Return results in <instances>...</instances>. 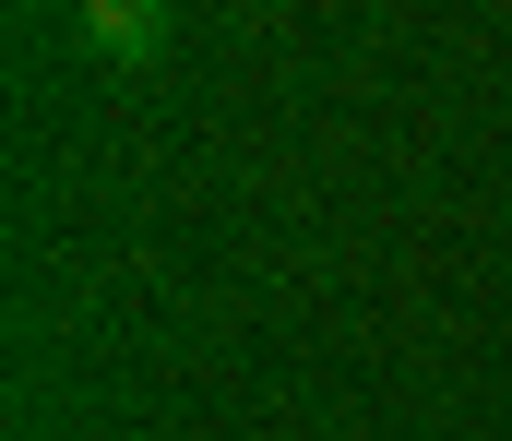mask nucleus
Returning a JSON list of instances; mask_svg holds the SVG:
<instances>
[{"label": "nucleus", "mask_w": 512, "mask_h": 441, "mask_svg": "<svg viewBox=\"0 0 512 441\" xmlns=\"http://www.w3.org/2000/svg\"><path fill=\"white\" fill-rule=\"evenodd\" d=\"M72 48L84 60H167L179 48V12L167 0H84L72 12Z\"/></svg>", "instance_id": "obj_1"}]
</instances>
